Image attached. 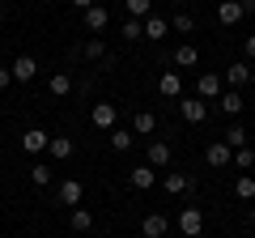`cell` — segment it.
<instances>
[{
  "label": "cell",
  "instance_id": "cell-13",
  "mask_svg": "<svg viewBox=\"0 0 255 238\" xmlns=\"http://www.w3.org/2000/svg\"><path fill=\"white\" fill-rule=\"evenodd\" d=\"M47 153H51L55 162H68V157L77 153V145H73V136H51V145H47Z\"/></svg>",
  "mask_w": 255,
  "mask_h": 238
},
{
  "label": "cell",
  "instance_id": "cell-7",
  "mask_svg": "<svg viewBox=\"0 0 255 238\" xmlns=\"http://www.w3.org/2000/svg\"><path fill=\"white\" fill-rule=\"evenodd\" d=\"M115 119H119L115 102H94V128H98V132H111V128H115Z\"/></svg>",
  "mask_w": 255,
  "mask_h": 238
},
{
  "label": "cell",
  "instance_id": "cell-8",
  "mask_svg": "<svg viewBox=\"0 0 255 238\" xmlns=\"http://www.w3.org/2000/svg\"><path fill=\"white\" fill-rule=\"evenodd\" d=\"M9 73H13V81H34L38 77V60L34 55H17V60L9 64Z\"/></svg>",
  "mask_w": 255,
  "mask_h": 238
},
{
  "label": "cell",
  "instance_id": "cell-5",
  "mask_svg": "<svg viewBox=\"0 0 255 238\" xmlns=\"http://www.w3.org/2000/svg\"><path fill=\"white\" fill-rule=\"evenodd\" d=\"M196 98H221V73H200L196 77Z\"/></svg>",
  "mask_w": 255,
  "mask_h": 238
},
{
  "label": "cell",
  "instance_id": "cell-28",
  "mask_svg": "<svg viewBox=\"0 0 255 238\" xmlns=\"http://www.w3.org/2000/svg\"><path fill=\"white\" fill-rule=\"evenodd\" d=\"M30 183H34V187H47V183H51V166H47V162H34V166H30Z\"/></svg>",
  "mask_w": 255,
  "mask_h": 238
},
{
  "label": "cell",
  "instance_id": "cell-1",
  "mask_svg": "<svg viewBox=\"0 0 255 238\" xmlns=\"http://www.w3.org/2000/svg\"><path fill=\"white\" fill-rule=\"evenodd\" d=\"M179 115L187 119V123H196V128H200L204 119H209V102L196 98V94H191V98H179Z\"/></svg>",
  "mask_w": 255,
  "mask_h": 238
},
{
  "label": "cell",
  "instance_id": "cell-2",
  "mask_svg": "<svg viewBox=\"0 0 255 238\" xmlns=\"http://www.w3.org/2000/svg\"><path fill=\"white\" fill-rule=\"evenodd\" d=\"M200 230H204V213L187 204V209L179 213V234H183V238H200Z\"/></svg>",
  "mask_w": 255,
  "mask_h": 238
},
{
  "label": "cell",
  "instance_id": "cell-29",
  "mask_svg": "<svg viewBox=\"0 0 255 238\" xmlns=\"http://www.w3.org/2000/svg\"><path fill=\"white\" fill-rule=\"evenodd\" d=\"M234 196H238V200H255V179H251V174H238Z\"/></svg>",
  "mask_w": 255,
  "mask_h": 238
},
{
  "label": "cell",
  "instance_id": "cell-25",
  "mask_svg": "<svg viewBox=\"0 0 255 238\" xmlns=\"http://www.w3.org/2000/svg\"><path fill=\"white\" fill-rule=\"evenodd\" d=\"M47 90H51L55 98H64V94H73V77H68V73H55L51 81H47Z\"/></svg>",
  "mask_w": 255,
  "mask_h": 238
},
{
  "label": "cell",
  "instance_id": "cell-19",
  "mask_svg": "<svg viewBox=\"0 0 255 238\" xmlns=\"http://www.w3.org/2000/svg\"><path fill=\"white\" fill-rule=\"evenodd\" d=\"M226 77H230V90H238V85L251 81V64H247V60H238V64H230V68H226Z\"/></svg>",
  "mask_w": 255,
  "mask_h": 238
},
{
  "label": "cell",
  "instance_id": "cell-12",
  "mask_svg": "<svg viewBox=\"0 0 255 238\" xmlns=\"http://www.w3.org/2000/svg\"><path fill=\"white\" fill-rule=\"evenodd\" d=\"M81 17H85V30H90V34H102V30H107V21H111V13L102 9V4H94V9H85Z\"/></svg>",
  "mask_w": 255,
  "mask_h": 238
},
{
  "label": "cell",
  "instance_id": "cell-6",
  "mask_svg": "<svg viewBox=\"0 0 255 238\" xmlns=\"http://www.w3.org/2000/svg\"><path fill=\"white\" fill-rule=\"evenodd\" d=\"M243 107H247V102H243V94H238V90H221L217 111H221L226 119H238V115H243Z\"/></svg>",
  "mask_w": 255,
  "mask_h": 238
},
{
  "label": "cell",
  "instance_id": "cell-37",
  "mask_svg": "<svg viewBox=\"0 0 255 238\" xmlns=\"http://www.w3.org/2000/svg\"><path fill=\"white\" fill-rule=\"evenodd\" d=\"M174 4H183V0H174Z\"/></svg>",
  "mask_w": 255,
  "mask_h": 238
},
{
  "label": "cell",
  "instance_id": "cell-21",
  "mask_svg": "<svg viewBox=\"0 0 255 238\" xmlns=\"http://www.w3.org/2000/svg\"><path fill=\"white\" fill-rule=\"evenodd\" d=\"M68 226H73L77 234H90V230H94V213L77 204V209H73V217H68Z\"/></svg>",
  "mask_w": 255,
  "mask_h": 238
},
{
  "label": "cell",
  "instance_id": "cell-15",
  "mask_svg": "<svg viewBox=\"0 0 255 238\" xmlns=\"http://www.w3.org/2000/svg\"><path fill=\"white\" fill-rule=\"evenodd\" d=\"M162 187H166V196H183V192L191 187V174H183V170H170V174L162 179Z\"/></svg>",
  "mask_w": 255,
  "mask_h": 238
},
{
  "label": "cell",
  "instance_id": "cell-36",
  "mask_svg": "<svg viewBox=\"0 0 255 238\" xmlns=\"http://www.w3.org/2000/svg\"><path fill=\"white\" fill-rule=\"evenodd\" d=\"M238 4H243V13H247V17L255 13V0H238Z\"/></svg>",
  "mask_w": 255,
  "mask_h": 238
},
{
  "label": "cell",
  "instance_id": "cell-27",
  "mask_svg": "<svg viewBox=\"0 0 255 238\" xmlns=\"http://www.w3.org/2000/svg\"><path fill=\"white\" fill-rule=\"evenodd\" d=\"M124 4H128V17H136V21H145L153 13V0H124Z\"/></svg>",
  "mask_w": 255,
  "mask_h": 238
},
{
  "label": "cell",
  "instance_id": "cell-17",
  "mask_svg": "<svg viewBox=\"0 0 255 238\" xmlns=\"http://www.w3.org/2000/svg\"><path fill=\"white\" fill-rule=\"evenodd\" d=\"M149 166H153V170L157 166H162V170L170 166V145H166V140H149Z\"/></svg>",
  "mask_w": 255,
  "mask_h": 238
},
{
  "label": "cell",
  "instance_id": "cell-14",
  "mask_svg": "<svg viewBox=\"0 0 255 238\" xmlns=\"http://www.w3.org/2000/svg\"><path fill=\"white\" fill-rule=\"evenodd\" d=\"M81 196H85V187L77 183V179H64V183H60V204L77 209V204H81Z\"/></svg>",
  "mask_w": 255,
  "mask_h": 238
},
{
  "label": "cell",
  "instance_id": "cell-23",
  "mask_svg": "<svg viewBox=\"0 0 255 238\" xmlns=\"http://www.w3.org/2000/svg\"><path fill=\"white\" fill-rule=\"evenodd\" d=\"M157 128V119H153V111H136V119H132V132L136 136H149V132Z\"/></svg>",
  "mask_w": 255,
  "mask_h": 238
},
{
  "label": "cell",
  "instance_id": "cell-24",
  "mask_svg": "<svg viewBox=\"0 0 255 238\" xmlns=\"http://www.w3.org/2000/svg\"><path fill=\"white\" fill-rule=\"evenodd\" d=\"M77 55H85L90 64H94V60H107V43H102V38L94 34V38H90V43H85V47H81V51H77Z\"/></svg>",
  "mask_w": 255,
  "mask_h": 238
},
{
  "label": "cell",
  "instance_id": "cell-30",
  "mask_svg": "<svg viewBox=\"0 0 255 238\" xmlns=\"http://www.w3.org/2000/svg\"><path fill=\"white\" fill-rule=\"evenodd\" d=\"M230 166H238V170H251V166H255V149H251V145H247V149H234V162H230Z\"/></svg>",
  "mask_w": 255,
  "mask_h": 238
},
{
  "label": "cell",
  "instance_id": "cell-9",
  "mask_svg": "<svg viewBox=\"0 0 255 238\" xmlns=\"http://www.w3.org/2000/svg\"><path fill=\"white\" fill-rule=\"evenodd\" d=\"M140 234H145V238H166V234H170V221H166V213H149V217L140 221Z\"/></svg>",
  "mask_w": 255,
  "mask_h": 238
},
{
  "label": "cell",
  "instance_id": "cell-3",
  "mask_svg": "<svg viewBox=\"0 0 255 238\" xmlns=\"http://www.w3.org/2000/svg\"><path fill=\"white\" fill-rule=\"evenodd\" d=\"M204 162H209V166H213V170H226V166H230V162H234V149H230V145H226V140H213V145H209V149H204Z\"/></svg>",
  "mask_w": 255,
  "mask_h": 238
},
{
  "label": "cell",
  "instance_id": "cell-20",
  "mask_svg": "<svg viewBox=\"0 0 255 238\" xmlns=\"http://www.w3.org/2000/svg\"><path fill=\"white\" fill-rule=\"evenodd\" d=\"M157 90H162L166 98H179V94H183V77L179 73H162V77H157Z\"/></svg>",
  "mask_w": 255,
  "mask_h": 238
},
{
  "label": "cell",
  "instance_id": "cell-11",
  "mask_svg": "<svg viewBox=\"0 0 255 238\" xmlns=\"http://www.w3.org/2000/svg\"><path fill=\"white\" fill-rule=\"evenodd\" d=\"M243 17H247V13H243L238 0H221V4H217V21H221V26H238Z\"/></svg>",
  "mask_w": 255,
  "mask_h": 238
},
{
  "label": "cell",
  "instance_id": "cell-31",
  "mask_svg": "<svg viewBox=\"0 0 255 238\" xmlns=\"http://www.w3.org/2000/svg\"><path fill=\"white\" fill-rule=\"evenodd\" d=\"M124 38H128V43H136V38H145V21L128 17V21H124Z\"/></svg>",
  "mask_w": 255,
  "mask_h": 238
},
{
  "label": "cell",
  "instance_id": "cell-35",
  "mask_svg": "<svg viewBox=\"0 0 255 238\" xmlns=\"http://www.w3.org/2000/svg\"><path fill=\"white\" fill-rule=\"evenodd\" d=\"M94 4H98V0H73V9H81V13H85V9H94Z\"/></svg>",
  "mask_w": 255,
  "mask_h": 238
},
{
  "label": "cell",
  "instance_id": "cell-32",
  "mask_svg": "<svg viewBox=\"0 0 255 238\" xmlns=\"http://www.w3.org/2000/svg\"><path fill=\"white\" fill-rule=\"evenodd\" d=\"M170 30H179V34H191V30H196V17H191V13H174Z\"/></svg>",
  "mask_w": 255,
  "mask_h": 238
},
{
  "label": "cell",
  "instance_id": "cell-4",
  "mask_svg": "<svg viewBox=\"0 0 255 238\" xmlns=\"http://www.w3.org/2000/svg\"><path fill=\"white\" fill-rule=\"evenodd\" d=\"M47 145H51V132H43V128L21 132V149H26V153H47Z\"/></svg>",
  "mask_w": 255,
  "mask_h": 238
},
{
  "label": "cell",
  "instance_id": "cell-34",
  "mask_svg": "<svg viewBox=\"0 0 255 238\" xmlns=\"http://www.w3.org/2000/svg\"><path fill=\"white\" fill-rule=\"evenodd\" d=\"M9 85H13V73H9V68H0V90H9Z\"/></svg>",
  "mask_w": 255,
  "mask_h": 238
},
{
  "label": "cell",
  "instance_id": "cell-18",
  "mask_svg": "<svg viewBox=\"0 0 255 238\" xmlns=\"http://www.w3.org/2000/svg\"><path fill=\"white\" fill-rule=\"evenodd\" d=\"M107 140H111V149H115V153H128V149H132V140H136V132H128V128H111V132H107Z\"/></svg>",
  "mask_w": 255,
  "mask_h": 238
},
{
  "label": "cell",
  "instance_id": "cell-16",
  "mask_svg": "<svg viewBox=\"0 0 255 238\" xmlns=\"http://www.w3.org/2000/svg\"><path fill=\"white\" fill-rule=\"evenodd\" d=\"M166 34H170V21H166V17H157V13H149V17H145V38L162 43Z\"/></svg>",
  "mask_w": 255,
  "mask_h": 238
},
{
  "label": "cell",
  "instance_id": "cell-10",
  "mask_svg": "<svg viewBox=\"0 0 255 238\" xmlns=\"http://www.w3.org/2000/svg\"><path fill=\"white\" fill-rule=\"evenodd\" d=\"M128 183H132V187H136V192H149V187H153L157 183V170H153V166H136V170H128Z\"/></svg>",
  "mask_w": 255,
  "mask_h": 238
},
{
  "label": "cell",
  "instance_id": "cell-26",
  "mask_svg": "<svg viewBox=\"0 0 255 238\" xmlns=\"http://www.w3.org/2000/svg\"><path fill=\"white\" fill-rule=\"evenodd\" d=\"M247 136H251V132H247L243 123H230V132H226V145H230V149H247Z\"/></svg>",
  "mask_w": 255,
  "mask_h": 238
},
{
  "label": "cell",
  "instance_id": "cell-22",
  "mask_svg": "<svg viewBox=\"0 0 255 238\" xmlns=\"http://www.w3.org/2000/svg\"><path fill=\"white\" fill-rule=\"evenodd\" d=\"M196 60H200L196 43H183V47H174V64H179V68H196Z\"/></svg>",
  "mask_w": 255,
  "mask_h": 238
},
{
  "label": "cell",
  "instance_id": "cell-33",
  "mask_svg": "<svg viewBox=\"0 0 255 238\" xmlns=\"http://www.w3.org/2000/svg\"><path fill=\"white\" fill-rule=\"evenodd\" d=\"M243 51H247V60H255V34H247V43H243Z\"/></svg>",
  "mask_w": 255,
  "mask_h": 238
}]
</instances>
